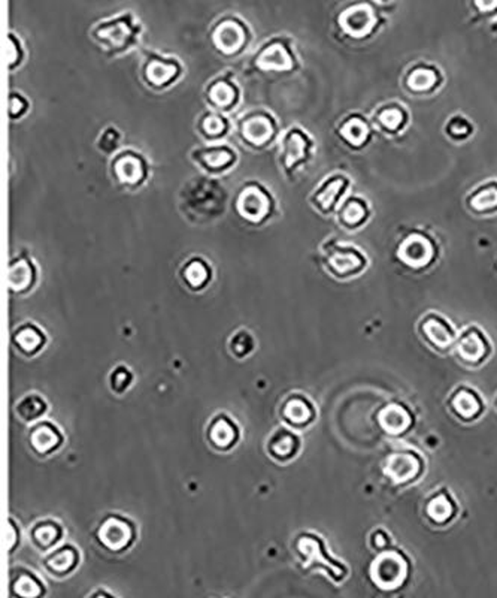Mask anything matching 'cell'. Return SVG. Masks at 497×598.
<instances>
[{"label":"cell","mask_w":497,"mask_h":598,"mask_svg":"<svg viewBox=\"0 0 497 598\" xmlns=\"http://www.w3.org/2000/svg\"><path fill=\"white\" fill-rule=\"evenodd\" d=\"M27 438L31 450L39 458L56 454L65 443V435L60 428L49 422V420H42V422L35 424L31 428Z\"/></svg>","instance_id":"6"},{"label":"cell","mask_w":497,"mask_h":598,"mask_svg":"<svg viewBox=\"0 0 497 598\" xmlns=\"http://www.w3.org/2000/svg\"><path fill=\"white\" fill-rule=\"evenodd\" d=\"M432 254L433 250L430 242L420 237V235H412V237L407 238L402 244L399 251L401 259L405 263L411 265V267H423L432 259Z\"/></svg>","instance_id":"16"},{"label":"cell","mask_w":497,"mask_h":598,"mask_svg":"<svg viewBox=\"0 0 497 598\" xmlns=\"http://www.w3.org/2000/svg\"><path fill=\"white\" fill-rule=\"evenodd\" d=\"M132 381H133L132 371L124 365H118L117 368L112 369L111 376H109V388H111V390L115 392L117 395H123L124 392L130 388Z\"/></svg>","instance_id":"30"},{"label":"cell","mask_w":497,"mask_h":598,"mask_svg":"<svg viewBox=\"0 0 497 598\" xmlns=\"http://www.w3.org/2000/svg\"><path fill=\"white\" fill-rule=\"evenodd\" d=\"M244 135L246 136L248 141L254 144H262L266 140H269V136L272 135L271 123L263 119V117H257V119H253L245 124Z\"/></svg>","instance_id":"27"},{"label":"cell","mask_w":497,"mask_h":598,"mask_svg":"<svg viewBox=\"0 0 497 598\" xmlns=\"http://www.w3.org/2000/svg\"><path fill=\"white\" fill-rule=\"evenodd\" d=\"M380 422L387 433L393 435H399L410 429L412 424V417L410 415V411H407L403 406L391 404V406H387L380 413Z\"/></svg>","instance_id":"17"},{"label":"cell","mask_w":497,"mask_h":598,"mask_svg":"<svg viewBox=\"0 0 497 598\" xmlns=\"http://www.w3.org/2000/svg\"><path fill=\"white\" fill-rule=\"evenodd\" d=\"M330 267L336 274L345 276V274L359 269L362 267V260L354 253H337L330 258Z\"/></svg>","instance_id":"28"},{"label":"cell","mask_w":497,"mask_h":598,"mask_svg":"<svg viewBox=\"0 0 497 598\" xmlns=\"http://www.w3.org/2000/svg\"><path fill=\"white\" fill-rule=\"evenodd\" d=\"M97 545L109 554H123L130 549L137 538L133 521L120 513H108L94 529Z\"/></svg>","instance_id":"1"},{"label":"cell","mask_w":497,"mask_h":598,"mask_svg":"<svg viewBox=\"0 0 497 598\" xmlns=\"http://www.w3.org/2000/svg\"><path fill=\"white\" fill-rule=\"evenodd\" d=\"M175 72H176L175 66L154 62L150 65V67H148V78H150L151 83L160 85L171 80V78L175 75Z\"/></svg>","instance_id":"33"},{"label":"cell","mask_w":497,"mask_h":598,"mask_svg":"<svg viewBox=\"0 0 497 598\" xmlns=\"http://www.w3.org/2000/svg\"><path fill=\"white\" fill-rule=\"evenodd\" d=\"M48 411L47 401L39 394H27L15 404V415L24 424H33L42 419Z\"/></svg>","instance_id":"19"},{"label":"cell","mask_w":497,"mask_h":598,"mask_svg":"<svg viewBox=\"0 0 497 598\" xmlns=\"http://www.w3.org/2000/svg\"><path fill=\"white\" fill-rule=\"evenodd\" d=\"M106 36H109V39H111V41L114 42H121L123 39L126 38V33H124V27L123 26H117L115 27V35L114 33H111V35H106Z\"/></svg>","instance_id":"45"},{"label":"cell","mask_w":497,"mask_h":598,"mask_svg":"<svg viewBox=\"0 0 497 598\" xmlns=\"http://www.w3.org/2000/svg\"><path fill=\"white\" fill-rule=\"evenodd\" d=\"M287 163L293 165L297 160H301L305 154V141L299 135H293L287 147Z\"/></svg>","instance_id":"35"},{"label":"cell","mask_w":497,"mask_h":598,"mask_svg":"<svg viewBox=\"0 0 497 598\" xmlns=\"http://www.w3.org/2000/svg\"><path fill=\"white\" fill-rule=\"evenodd\" d=\"M205 160L211 166H224L232 160V156L226 150H215L205 154Z\"/></svg>","instance_id":"39"},{"label":"cell","mask_w":497,"mask_h":598,"mask_svg":"<svg viewBox=\"0 0 497 598\" xmlns=\"http://www.w3.org/2000/svg\"><path fill=\"white\" fill-rule=\"evenodd\" d=\"M294 549L297 555L302 558L305 567L315 564V561H318V564H321L323 567L327 568V572L332 573V576L336 581L339 579L342 581V577H345L346 570L344 568V565L336 561H332L330 558L326 556L323 542L320 540V537L318 535L310 534V533L301 534L296 538Z\"/></svg>","instance_id":"2"},{"label":"cell","mask_w":497,"mask_h":598,"mask_svg":"<svg viewBox=\"0 0 497 598\" xmlns=\"http://www.w3.org/2000/svg\"><path fill=\"white\" fill-rule=\"evenodd\" d=\"M450 132L454 136H464L467 132H469V126H467L463 120L455 119L450 126Z\"/></svg>","instance_id":"43"},{"label":"cell","mask_w":497,"mask_h":598,"mask_svg":"<svg viewBox=\"0 0 497 598\" xmlns=\"http://www.w3.org/2000/svg\"><path fill=\"white\" fill-rule=\"evenodd\" d=\"M12 346L26 358L36 356L47 344L45 332L35 323H23L12 332Z\"/></svg>","instance_id":"12"},{"label":"cell","mask_w":497,"mask_h":598,"mask_svg":"<svg viewBox=\"0 0 497 598\" xmlns=\"http://www.w3.org/2000/svg\"><path fill=\"white\" fill-rule=\"evenodd\" d=\"M33 280H35V274L31 262L19 259L9 267L8 283H9V289H11L14 293L27 292L32 288Z\"/></svg>","instance_id":"21"},{"label":"cell","mask_w":497,"mask_h":598,"mask_svg":"<svg viewBox=\"0 0 497 598\" xmlns=\"http://www.w3.org/2000/svg\"><path fill=\"white\" fill-rule=\"evenodd\" d=\"M436 83V75L430 69H416L410 76V87L415 92H424L432 88Z\"/></svg>","instance_id":"32"},{"label":"cell","mask_w":497,"mask_h":598,"mask_svg":"<svg viewBox=\"0 0 497 598\" xmlns=\"http://www.w3.org/2000/svg\"><path fill=\"white\" fill-rule=\"evenodd\" d=\"M472 207L480 211L497 207V188H489L481 190L472 199Z\"/></svg>","instance_id":"34"},{"label":"cell","mask_w":497,"mask_h":598,"mask_svg":"<svg viewBox=\"0 0 497 598\" xmlns=\"http://www.w3.org/2000/svg\"><path fill=\"white\" fill-rule=\"evenodd\" d=\"M258 66L263 67V69L285 71L292 67V58L281 45H273L258 58Z\"/></svg>","instance_id":"24"},{"label":"cell","mask_w":497,"mask_h":598,"mask_svg":"<svg viewBox=\"0 0 497 598\" xmlns=\"http://www.w3.org/2000/svg\"><path fill=\"white\" fill-rule=\"evenodd\" d=\"M280 415L288 428L301 431L314 422L317 411L314 404L305 395L292 394L283 401Z\"/></svg>","instance_id":"7"},{"label":"cell","mask_w":497,"mask_h":598,"mask_svg":"<svg viewBox=\"0 0 497 598\" xmlns=\"http://www.w3.org/2000/svg\"><path fill=\"white\" fill-rule=\"evenodd\" d=\"M254 347H255L254 337L245 329L237 331L230 338V341H228V350H230L232 355L237 359L246 358L254 350Z\"/></svg>","instance_id":"25"},{"label":"cell","mask_w":497,"mask_h":598,"mask_svg":"<svg viewBox=\"0 0 497 598\" xmlns=\"http://www.w3.org/2000/svg\"><path fill=\"white\" fill-rule=\"evenodd\" d=\"M420 332L423 338L429 344L439 351L450 350L455 344V332L451 325L441 316L430 315L427 316L420 325Z\"/></svg>","instance_id":"10"},{"label":"cell","mask_w":497,"mask_h":598,"mask_svg":"<svg viewBox=\"0 0 497 598\" xmlns=\"http://www.w3.org/2000/svg\"><path fill=\"white\" fill-rule=\"evenodd\" d=\"M184 279L190 284L192 289H202L210 281L211 272L202 260H193L184 269Z\"/></svg>","instance_id":"26"},{"label":"cell","mask_w":497,"mask_h":598,"mask_svg":"<svg viewBox=\"0 0 497 598\" xmlns=\"http://www.w3.org/2000/svg\"><path fill=\"white\" fill-rule=\"evenodd\" d=\"M407 574V564L401 554H382L372 565V577L375 583L384 590L401 586Z\"/></svg>","instance_id":"4"},{"label":"cell","mask_w":497,"mask_h":598,"mask_svg":"<svg viewBox=\"0 0 497 598\" xmlns=\"http://www.w3.org/2000/svg\"><path fill=\"white\" fill-rule=\"evenodd\" d=\"M364 217V208L359 202L348 204V207L344 211V220L350 224H357Z\"/></svg>","instance_id":"37"},{"label":"cell","mask_w":497,"mask_h":598,"mask_svg":"<svg viewBox=\"0 0 497 598\" xmlns=\"http://www.w3.org/2000/svg\"><path fill=\"white\" fill-rule=\"evenodd\" d=\"M233 97H235V94H233V90H232L230 85H227L224 83H218L217 85L212 87L211 99L217 105L226 106V105H228V103H230L233 101Z\"/></svg>","instance_id":"36"},{"label":"cell","mask_w":497,"mask_h":598,"mask_svg":"<svg viewBox=\"0 0 497 598\" xmlns=\"http://www.w3.org/2000/svg\"><path fill=\"white\" fill-rule=\"evenodd\" d=\"M203 126H205V131L208 133H214V135L215 133H220L224 129V124H223L221 119H218V117H215V115L208 117V119L203 123Z\"/></svg>","instance_id":"42"},{"label":"cell","mask_w":497,"mask_h":598,"mask_svg":"<svg viewBox=\"0 0 497 598\" xmlns=\"http://www.w3.org/2000/svg\"><path fill=\"white\" fill-rule=\"evenodd\" d=\"M342 135L345 136V138L350 141V142H353V144H355V145H359V144H362L364 140H366V136H367V127H366V124L362 122V120H359V119H354V120H350L348 122L344 127H342Z\"/></svg>","instance_id":"31"},{"label":"cell","mask_w":497,"mask_h":598,"mask_svg":"<svg viewBox=\"0 0 497 598\" xmlns=\"http://www.w3.org/2000/svg\"><path fill=\"white\" fill-rule=\"evenodd\" d=\"M380 122L387 127V129H396V127L402 122V113L399 110L384 111L380 115Z\"/></svg>","instance_id":"38"},{"label":"cell","mask_w":497,"mask_h":598,"mask_svg":"<svg viewBox=\"0 0 497 598\" xmlns=\"http://www.w3.org/2000/svg\"><path fill=\"white\" fill-rule=\"evenodd\" d=\"M8 547H9V554L15 552V547L19 545V529L15 524L14 519H9V531H8Z\"/></svg>","instance_id":"41"},{"label":"cell","mask_w":497,"mask_h":598,"mask_svg":"<svg viewBox=\"0 0 497 598\" xmlns=\"http://www.w3.org/2000/svg\"><path fill=\"white\" fill-rule=\"evenodd\" d=\"M266 450L276 463H288L301 450V438L290 428H278L267 440Z\"/></svg>","instance_id":"11"},{"label":"cell","mask_w":497,"mask_h":598,"mask_svg":"<svg viewBox=\"0 0 497 598\" xmlns=\"http://www.w3.org/2000/svg\"><path fill=\"white\" fill-rule=\"evenodd\" d=\"M28 537L35 549L39 552H49L62 542L65 537V528L54 519H41L32 525Z\"/></svg>","instance_id":"13"},{"label":"cell","mask_w":497,"mask_h":598,"mask_svg":"<svg viewBox=\"0 0 497 598\" xmlns=\"http://www.w3.org/2000/svg\"><path fill=\"white\" fill-rule=\"evenodd\" d=\"M79 560H81V555L74 545H63L54 547L44 556L42 567L49 576L63 579L76 570Z\"/></svg>","instance_id":"8"},{"label":"cell","mask_w":497,"mask_h":598,"mask_svg":"<svg viewBox=\"0 0 497 598\" xmlns=\"http://www.w3.org/2000/svg\"><path fill=\"white\" fill-rule=\"evenodd\" d=\"M244 31L236 23H224L217 28L214 41L217 47L224 53H233L244 44Z\"/></svg>","instance_id":"22"},{"label":"cell","mask_w":497,"mask_h":598,"mask_svg":"<svg viewBox=\"0 0 497 598\" xmlns=\"http://www.w3.org/2000/svg\"><path fill=\"white\" fill-rule=\"evenodd\" d=\"M455 350L460 360L467 365L476 367L482 364L490 355L491 344L484 332L476 326L466 328L455 340Z\"/></svg>","instance_id":"3"},{"label":"cell","mask_w":497,"mask_h":598,"mask_svg":"<svg viewBox=\"0 0 497 598\" xmlns=\"http://www.w3.org/2000/svg\"><path fill=\"white\" fill-rule=\"evenodd\" d=\"M341 24L350 35L363 36L372 28L373 15L367 6H355L341 17Z\"/></svg>","instance_id":"18"},{"label":"cell","mask_w":497,"mask_h":598,"mask_svg":"<svg viewBox=\"0 0 497 598\" xmlns=\"http://www.w3.org/2000/svg\"><path fill=\"white\" fill-rule=\"evenodd\" d=\"M12 597L35 598L45 594V585L39 577L24 567L12 568L11 582H9Z\"/></svg>","instance_id":"14"},{"label":"cell","mask_w":497,"mask_h":598,"mask_svg":"<svg viewBox=\"0 0 497 598\" xmlns=\"http://www.w3.org/2000/svg\"><path fill=\"white\" fill-rule=\"evenodd\" d=\"M241 438V429L226 413L214 416L206 428V440L217 452H228Z\"/></svg>","instance_id":"5"},{"label":"cell","mask_w":497,"mask_h":598,"mask_svg":"<svg viewBox=\"0 0 497 598\" xmlns=\"http://www.w3.org/2000/svg\"><path fill=\"white\" fill-rule=\"evenodd\" d=\"M9 54H11V65H14L15 58H17V56H15V44L14 42H11V47H9Z\"/></svg>","instance_id":"46"},{"label":"cell","mask_w":497,"mask_h":598,"mask_svg":"<svg viewBox=\"0 0 497 598\" xmlns=\"http://www.w3.org/2000/svg\"><path fill=\"white\" fill-rule=\"evenodd\" d=\"M450 404L457 417H460L463 420H475L482 413L481 398L478 397L476 392L467 388H462L457 390L453 395Z\"/></svg>","instance_id":"15"},{"label":"cell","mask_w":497,"mask_h":598,"mask_svg":"<svg viewBox=\"0 0 497 598\" xmlns=\"http://www.w3.org/2000/svg\"><path fill=\"white\" fill-rule=\"evenodd\" d=\"M475 3L482 11H491L497 6V0H475Z\"/></svg>","instance_id":"44"},{"label":"cell","mask_w":497,"mask_h":598,"mask_svg":"<svg viewBox=\"0 0 497 598\" xmlns=\"http://www.w3.org/2000/svg\"><path fill=\"white\" fill-rule=\"evenodd\" d=\"M421 459L412 452H401L389 456L384 467V473L396 485L412 482L421 473Z\"/></svg>","instance_id":"9"},{"label":"cell","mask_w":497,"mask_h":598,"mask_svg":"<svg viewBox=\"0 0 497 598\" xmlns=\"http://www.w3.org/2000/svg\"><path fill=\"white\" fill-rule=\"evenodd\" d=\"M341 185H342V183L341 181H335L333 184H330L329 185V189H326L323 193H321V196H320V202L323 204V207H329V205L335 201V198H336V194L339 193V189H341Z\"/></svg>","instance_id":"40"},{"label":"cell","mask_w":497,"mask_h":598,"mask_svg":"<svg viewBox=\"0 0 497 598\" xmlns=\"http://www.w3.org/2000/svg\"><path fill=\"white\" fill-rule=\"evenodd\" d=\"M267 208H269V202L258 189L251 188L241 194L239 210L246 219L260 220L266 215Z\"/></svg>","instance_id":"20"},{"label":"cell","mask_w":497,"mask_h":598,"mask_svg":"<svg viewBox=\"0 0 497 598\" xmlns=\"http://www.w3.org/2000/svg\"><path fill=\"white\" fill-rule=\"evenodd\" d=\"M115 172L124 183H136L144 174L142 165L135 158H124L115 166Z\"/></svg>","instance_id":"29"},{"label":"cell","mask_w":497,"mask_h":598,"mask_svg":"<svg viewBox=\"0 0 497 598\" xmlns=\"http://www.w3.org/2000/svg\"><path fill=\"white\" fill-rule=\"evenodd\" d=\"M426 515L432 522L444 525L454 516V504L446 494H437L427 503Z\"/></svg>","instance_id":"23"}]
</instances>
